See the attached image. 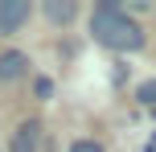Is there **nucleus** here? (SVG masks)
I'll list each match as a JSON object with an SVG mask.
<instances>
[{
  "label": "nucleus",
  "instance_id": "f03ea898",
  "mask_svg": "<svg viewBox=\"0 0 156 152\" xmlns=\"http://www.w3.org/2000/svg\"><path fill=\"white\" fill-rule=\"evenodd\" d=\"M29 12H33L29 0H0V33H4V37H12V33L29 21Z\"/></svg>",
  "mask_w": 156,
  "mask_h": 152
},
{
  "label": "nucleus",
  "instance_id": "0eeeda50",
  "mask_svg": "<svg viewBox=\"0 0 156 152\" xmlns=\"http://www.w3.org/2000/svg\"><path fill=\"white\" fill-rule=\"evenodd\" d=\"M70 152H103V144H94V140H74Z\"/></svg>",
  "mask_w": 156,
  "mask_h": 152
},
{
  "label": "nucleus",
  "instance_id": "f257e3e1",
  "mask_svg": "<svg viewBox=\"0 0 156 152\" xmlns=\"http://www.w3.org/2000/svg\"><path fill=\"white\" fill-rule=\"evenodd\" d=\"M90 33H94L99 45L115 49V54H136V49H144V29L115 4V0H103V4L90 12Z\"/></svg>",
  "mask_w": 156,
  "mask_h": 152
},
{
  "label": "nucleus",
  "instance_id": "423d86ee",
  "mask_svg": "<svg viewBox=\"0 0 156 152\" xmlns=\"http://www.w3.org/2000/svg\"><path fill=\"white\" fill-rule=\"evenodd\" d=\"M136 99H140V103H148V107H156V78L140 82V90H136Z\"/></svg>",
  "mask_w": 156,
  "mask_h": 152
},
{
  "label": "nucleus",
  "instance_id": "39448f33",
  "mask_svg": "<svg viewBox=\"0 0 156 152\" xmlns=\"http://www.w3.org/2000/svg\"><path fill=\"white\" fill-rule=\"evenodd\" d=\"M74 12H78L74 0H45V16H49L54 25H70V21H74Z\"/></svg>",
  "mask_w": 156,
  "mask_h": 152
},
{
  "label": "nucleus",
  "instance_id": "6e6552de",
  "mask_svg": "<svg viewBox=\"0 0 156 152\" xmlns=\"http://www.w3.org/2000/svg\"><path fill=\"white\" fill-rule=\"evenodd\" d=\"M37 95H41V99H49V95H54V87H49V78H37Z\"/></svg>",
  "mask_w": 156,
  "mask_h": 152
},
{
  "label": "nucleus",
  "instance_id": "20e7f679",
  "mask_svg": "<svg viewBox=\"0 0 156 152\" xmlns=\"http://www.w3.org/2000/svg\"><path fill=\"white\" fill-rule=\"evenodd\" d=\"M37 144H41V123H21L16 128V136H12V152H37Z\"/></svg>",
  "mask_w": 156,
  "mask_h": 152
},
{
  "label": "nucleus",
  "instance_id": "7ed1b4c3",
  "mask_svg": "<svg viewBox=\"0 0 156 152\" xmlns=\"http://www.w3.org/2000/svg\"><path fill=\"white\" fill-rule=\"evenodd\" d=\"M29 74V54H21V49H4L0 54V82H16Z\"/></svg>",
  "mask_w": 156,
  "mask_h": 152
}]
</instances>
